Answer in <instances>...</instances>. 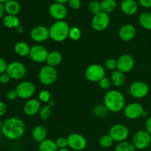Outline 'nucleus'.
<instances>
[{
	"instance_id": "nucleus-44",
	"label": "nucleus",
	"mask_w": 151,
	"mask_h": 151,
	"mask_svg": "<svg viewBox=\"0 0 151 151\" xmlns=\"http://www.w3.org/2000/svg\"><path fill=\"white\" fill-rule=\"evenodd\" d=\"M7 106L5 103L2 101H0V117L4 116L7 112Z\"/></svg>"
},
{
	"instance_id": "nucleus-53",
	"label": "nucleus",
	"mask_w": 151,
	"mask_h": 151,
	"mask_svg": "<svg viewBox=\"0 0 151 151\" xmlns=\"http://www.w3.org/2000/svg\"><path fill=\"white\" fill-rule=\"evenodd\" d=\"M150 144H151V135H150Z\"/></svg>"
},
{
	"instance_id": "nucleus-41",
	"label": "nucleus",
	"mask_w": 151,
	"mask_h": 151,
	"mask_svg": "<svg viewBox=\"0 0 151 151\" xmlns=\"http://www.w3.org/2000/svg\"><path fill=\"white\" fill-rule=\"evenodd\" d=\"M6 97L10 101H14V100H16L18 98V94L16 89H12L7 91V94H6Z\"/></svg>"
},
{
	"instance_id": "nucleus-12",
	"label": "nucleus",
	"mask_w": 151,
	"mask_h": 151,
	"mask_svg": "<svg viewBox=\"0 0 151 151\" xmlns=\"http://www.w3.org/2000/svg\"><path fill=\"white\" fill-rule=\"evenodd\" d=\"M68 147L75 151L83 150L87 146V140L80 134L73 133L68 136Z\"/></svg>"
},
{
	"instance_id": "nucleus-49",
	"label": "nucleus",
	"mask_w": 151,
	"mask_h": 151,
	"mask_svg": "<svg viewBox=\"0 0 151 151\" xmlns=\"http://www.w3.org/2000/svg\"><path fill=\"white\" fill-rule=\"evenodd\" d=\"M55 2H58V3H60V4H65L66 2L69 1V0H54Z\"/></svg>"
},
{
	"instance_id": "nucleus-10",
	"label": "nucleus",
	"mask_w": 151,
	"mask_h": 151,
	"mask_svg": "<svg viewBox=\"0 0 151 151\" xmlns=\"http://www.w3.org/2000/svg\"><path fill=\"white\" fill-rule=\"evenodd\" d=\"M49 52L47 49L41 44H35L30 47L29 57L32 61L38 63L46 62Z\"/></svg>"
},
{
	"instance_id": "nucleus-5",
	"label": "nucleus",
	"mask_w": 151,
	"mask_h": 151,
	"mask_svg": "<svg viewBox=\"0 0 151 151\" xmlns=\"http://www.w3.org/2000/svg\"><path fill=\"white\" fill-rule=\"evenodd\" d=\"M85 77L90 82H99L106 77V70L102 65L98 63L91 64L85 71Z\"/></svg>"
},
{
	"instance_id": "nucleus-17",
	"label": "nucleus",
	"mask_w": 151,
	"mask_h": 151,
	"mask_svg": "<svg viewBox=\"0 0 151 151\" xmlns=\"http://www.w3.org/2000/svg\"><path fill=\"white\" fill-rule=\"evenodd\" d=\"M135 65L134 58L129 54H124L117 59V70L124 74L129 72L134 69Z\"/></svg>"
},
{
	"instance_id": "nucleus-21",
	"label": "nucleus",
	"mask_w": 151,
	"mask_h": 151,
	"mask_svg": "<svg viewBox=\"0 0 151 151\" xmlns=\"http://www.w3.org/2000/svg\"><path fill=\"white\" fill-rule=\"evenodd\" d=\"M47 130L42 125H37L32 131V138L35 142L41 143L43 141L47 139Z\"/></svg>"
},
{
	"instance_id": "nucleus-27",
	"label": "nucleus",
	"mask_w": 151,
	"mask_h": 151,
	"mask_svg": "<svg viewBox=\"0 0 151 151\" xmlns=\"http://www.w3.org/2000/svg\"><path fill=\"white\" fill-rule=\"evenodd\" d=\"M101 11L106 13H110L114 11L117 7L116 0H103L100 2Z\"/></svg>"
},
{
	"instance_id": "nucleus-1",
	"label": "nucleus",
	"mask_w": 151,
	"mask_h": 151,
	"mask_svg": "<svg viewBox=\"0 0 151 151\" xmlns=\"http://www.w3.org/2000/svg\"><path fill=\"white\" fill-rule=\"evenodd\" d=\"M25 125L22 119L16 116L10 117L2 123L1 133L10 140L20 139L24 134Z\"/></svg>"
},
{
	"instance_id": "nucleus-46",
	"label": "nucleus",
	"mask_w": 151,
	"mask_h": 151,
	"mask_svg": "<svg viewBox=\"0 0 151 151\" xmlns=\"http://www.w3.org/2000/svg\"><path fill=\"white\" fill-rule=\"evenodd\" d=\"M145 131L151 135V116L147 119L145 122Z\"/></svg>"
},
{
	"instance_id": "nucleus-33",
	"label": "nucleus",
	"mask_w": 151,
	"mask_h": 151,
	"mask_svg": "<svg viewBox=\"0 0 151 151\" xmlns=\"http://www.w3.org/2000/svg\"><path fill=\"white\" fill-rule=\"evenodd\" d=\"M114 140L111 137V136L109 134H106V135H103V137H101V138L100 139V145L103 148H109V147H111V145H113Z\"/></svg>"
},
{
	"instance_id": "nucleus-30",
	"label": "nucleus",
	"mask_w": 151,
	"mask_h": 151,
	"mask_svg": "<svg viewBox=\"0 0 151 151\" xmlns=\"http://www.w3.org/2000/svg\"><path fill=\"white\" fill-rule=\"evenodd\" d=\"M109 109L106 108L104 104H98L95 106V107L93 109V113L98 118H104L109 114Z\"/></svg>"
},
{
	"instance_id": "nucleus-9",
	"label": "nucleus",
	"mask_w": 151,
	"mask_h": 151,
	"mask_svg": "<svg viewBox=\"0 0 151 151\" xmlns=\"http://www.w3.org/2000/svg\"><path fill=\"white\" fill-rule=\"evenodd\" d=\"M109 134L113 139L114 142H122L126 141L129 135V130L122 124H116L111 126L109 130Z\"/></svg>"
},
{
	"instance_id": "nucleus-43",
	"label": "nucleus",
	"mask_w": 151,
	"mask_h": 151,
	"mask_svg": "<svg viewBox=\"0 0 151 151\" xmlns=\"http://www.w3.org/2000/svg\"><path fill=\"white\" fill-rule=\"evenodd\" d=\"M11 80L10 77L9 76L7 72H4V73L1 74L0 75V83L2 84H7L10 82V81Z\"/></svg>"
},
{
	"instance_id": "nucleus-20",
	"label": "nucleus",
	"mask_w": 151,
	"mask_h": 151,
	"mask_svg": "<svg viewBox=\"0 0 151 151\" xmlns=\"http://www.w3.org/2000/svg\"><path fill=\"white\" fill-rule=\"evenodd\" d=\"M121 10L128 16H133L138 11V3L135 0H122L120 4Z\"/></svg>"
},
{
	"instance_id": "nucleus-19",
	"label": "nucleus",
	"mask_w": 151,
	"mask_h": 151,
	"mask_svg": "<svg viewBox=\"0 0 151 151\" xmlns=\"http://www.w3.org/2000/svg\"><path fill=\"white\" fill-rule=\"evenodd\" d=\"M137 33V30L134 25L126 24L119 29V36L121 40L124 41H130L134 38Z\"/></svg>"
},
{
	"instance_id": "nucleus-48",
	"label": "nucleus",
	"mask_w": 151,
	"mask_h": 151,
	"mask_svg": "<svg viewBox=\"0 0 151 151\" xmlns=\"http://www.w3.org/2000/svg\"><path fill=\"white\" fill-rule=\"evenodd\" d=\"M16 29V31L19 32V33H22V32H24V27L21 24L19 25V26Z\"/></svg>"
},
{
	"instance_id": "nucleus-45",
	"label": "nucleus",
	"mask_w": 151,
	"mask_h": 151,
	"mask_svg": "<svg viewBox=\"0 0 151 151\" xmlns=\"http://www.w3.org/2000/svg\"><path fill=\"white\" fill-rule=\"evenodd\" d=\"M138 1L142 7L146 8L151 7V0H138Z\"/></svg>"
},
{
	"instance_id": "nucleus-6",
	"label": "nucleus",
	"mask_w": 151,
	"mask_h": 151,
	"mask_svg": "<svg viewBox=\"0 0 151 151\" xmlns=\"http://www.w3.org/2000/svg\"><path fill=\"white\" fill-rule=\"evenodd\" d=\"M7 72L13 80H22L26 76L27 69L26 66L19 61H13L8 63L7 69Z\"/></svg>"
},
{
	"instance_id": "nucleus-3",
	"label": "nucleus",
	"mask_w": 151,
	"mask_h": 151,
	"mask_svg": "<svg viewBox=\"0 0 151 151\" xmlns=\"http://www.w3.org/2000/svg\"><path fill=\"white\" fill-rule=\"evenodd\" d=\"M69 24L64 20L56 21L49 28L50 38L55 42H63L69 37Z\"/></svg>"
},
{
	"instance_id": "nucleus-51",
	"label": "nucleus",
	"mask_w": 151,
	"mask_h": 151,
	"mask_svg": "<svg viewBox=\"0 0 151 151\" xmlns=\"http://www.w3.org/2000/svg\"><path fill=\"white\" fill-rule=\"evenodd\" d=\"M8 1H10V0H0V3H1V4H4V3H6Z\"/></svg>"
},
{
	"instance_id": "nucleus-34",
	"label": "nucleus",
	"mask_w": 151,
	"mask_h": 151,
	"mask_svg": "<svg viewBox=\"0 0 151 151\" xmlns=\"http://www.w3.org/2000/svg\"><path fill=\"white\" fill-rule=\"evenodd\" d=\"M82 32L80 28L78 27H70L69 32V37L72 41H78L81 38Z\"/></svg>"
},
{
	"instance_id": "nucleus-15",
	"label": "nucleus",
	"mask_w": 151,
	"mask_h": 151,
	"mask_svg": "<svg viewBox=\"0 0 151 151\" xmlns=\"http://www.w3.org/2000/svg\"><path fill=\"white\" fill-rule=\"evenodd\" d=\"M30 38L35 42H44L50 38L49 28L44 25H38V26L34 27L30 31Z\"/></svg>"
},
{
	"instance_id": "nucleus-25",
	"label": "nucleus",
	"mask_w": 151,
	"mask_h": 151,
	"mask_svg": "<svg viewBox=\"0 0 151 151\" xmlns=\"http://www.w3.org/2000/svg\"><path fill=\"white\" fill-rule=\"evenodd\" d=\"M2 23L6 27L9 29H16L20 25V20L17 16L6 15L3 18Z\"/></svg>"
},
{
	"instance_id": "nucleus-32",
	"label": "nucleus",
	"mask_w": 151,
	"mask_h": 151,
	"mask_svg": "<svg viewBox=\"0 0 151 151\" xmlns=\"http://www.w3.org/2000/svg\"><path fill=\"white\" fill-rule=\"evenodd\" d=\"M135 150L133 143L127 141L119 142L115 147V151H135Z\"/></svg>"
},
{
	"instance_id": "nucleus-11",
	"label": "nucleus",
	"mask_w": 151,
	"mask_h": 151,
	"mask_svg": "<svg viewBox=\"0 0 151 151\" xmlns=\"http://www.w3.org/2000/svg\"><path fill=\"white\" fill-rule=\"evenodd\" d=\"M132 143L136 149L145 150L150 144V134L145 130L137 131L133 137Z\"/></svg>"
},
{
	"instance_id": "nucleus-47",
	"label": "nucleus",
	"mask_w": 151,
	"mask_h": 151,
	"mask_svg": "<svg viewBox=\"0 0 151 151\" xmlns=\"http://www.w3.org/2000/svg\"><path fill=\"white\" fill-rule=\"evenodd\" d=\"M4 13H5V11H4V4H1V3H0V19H1L2 18H4Z\"/></svg>"
},
{
	"instance_id": "nucleus-36",
	"label": "nucleus",
	"mask_w": 151,
	"mask_h": 151,
	"mask_svg": "<svg viewBox=\"0 0 151 151\" xmlns=\"http://www.w3.org/2000/svg\"><path fill=\"white\" fill-rule=\"evenodd\" d=\"M104 65L108 70L114 71L117 69V60L114 58H109L105 61Z\"/></svg>"
},
{
	"instance_id": "nucleus-2",
	"label": "nucleus",
	"mask_w": 151,
	"mask_h": 151,
	"mask_svg": "<svg viewBox=\"0 0 151 151\" xmlns=\"http://www.w3.org/2000/svg\"><path fill=\"white\" fill-rule=\"evenodd\" d=\"M104 105L109 111L119 112L125 106V97L118 90H110L105 94Z\"/></svg>"
},
{
	"instance_id": "nucleus-38",
	"label": "nucleus",
	"mask_w": 151,
	"mask_h": 151,
	"mask_svg": "<svg viewBox=\"0 0 151 151\" xmlns=\"http://www.w3.org/2000/svg\"><path fill=\"white\" fill-rule=\"evenodd\" d=\"M98 83H99V86H100V88H101L102 89H104V90L109 89L112 84L110 78H107V77H105V78H103V79L100 80Z\"/></svg>"
},
{
	"instance_id": "nucleus-40",
	"label": "nucleus",
	"mask_w": 151,
	"mask_h": 151,
	"mask_svg": "<svg viewBox=\"0 0 151 151\" xmlns=\"http://www.w3.org/2000/svg\"><path fill=\"white\" fill-rule=\"evenodd\" d=\"M68 3H69V7L72 10H78L81 8V4H82L81 0H69Z\"/></svg>"
},
{
	"instance_id": "nucleus-28",
	"label": "nucleus",
	"mask_w": 151,
	"mask_h": 151,
	"mask_svg": "<svg viewBox=\"0 0 151 151\" xmlns=\"http://www.w3.org/2000/svg\"><path fill=\"white\" fill-rule=\"evenodd\" d=\"M139 22L141 26L147 30H151V13L143 12L139 17Z\"/></svg>"
},
{
	"instance_id": "nucleus-22",
	"label": "nucleus",
	"mask_w": 151,
	"mask_h": 151,
	"mask_svg": "<svg viewBox=\"0 0 151 151\" xmlns=\"http://www.w3.org/2000/svg\"><path fill=\"white\" fill-rule=\"evenodd\" d=\"M4 11L7 15L17 16L21 10L20 4L16 0H10L4 4Z\"/></svg>"
},
{
	"instance_id": "nucleus-37",
	"label": "nucleus",
	"mask_w": 151,
	"mask_h": 151,
	"mask_svg": "<svg viewBox=\"0 0 151 151\" xmlns=\"http://www.w3.org/2000/svg\"><path fill=\"white\" fill-rule=\"evenodd\" d=\"M38 100L42 103H50L51 100V94L48 90H42L38 94Z\"/></svg>"
},
{
	"instance_id": "nucleus-50",
	"label": "nucleus",
	"mask_w": 151,
	"mask_h": 151,
	"mask_svg": "<svg viewBox=\"0 0 151 151\" xmlns=\"http://www.w3.org/2000/svg\"><path fill=\"white\" fill-rule=\"evenodd\" d=\"M58 151H70L68 147H66V148H61V149H58Z\"/></svg>"
},
{
	"instance_id": "nucleus-7",
	"label": "nucleus",
	"mask_w": 151,
	"mask_h": 151,
	"mask_svg": "<svg viewBox=\"0 0 151 151\" xmlns=\"http://www.w3.org/2000/svg\"><path fill=\"white\" fill-rule=\"evenodd\" d=\"M110 16L108 13L100 11L94 15L91 19V24L93 29L97 32H102L108 28L110 24Z\"/></svg>"
},
{
	"instance_id": "nucleus-16",
	"label": "nucleus",
	"mask_w": 151,
	"mask_h": 151,
	"mask_svg": "<svg viewBox=\"0 0 151 151\" xmlns=\"http://www.w3.org/2000/svg\"><path fill=\"white\" fill-rule=\"evenodd\" d=\"M144 111V108L139 103H130L124 108V114L129 119H137L141 117Z\"/></svg>"
},
{
	"instance_id": "nucleus-8",
	"label": "nucleus",
	"mask_w": 151,
	"mask_h": 151,
	"mask_svg": "<svg viewBox=\"0 0 151 151\" xmlns=\"http://www.w3.org/2000/svg\"><path fill=\"white\" fill-rule=\"evenodd\" d=\"M18 97L23 100H29L35 92V86L30 81H23L17 85L16 88Z\"/></svg>"
},
{
	"instance_id": "nucleus-24",
	"label": "nucleus",
	"mask_w": 151,
	"mask_h": 151,
	"mask_svg": "<svg viewBox=\"0 0 151 151\" xmlns=\"http://www.w3.org/2000/svg\"><path fill=\"white\" fill-rule=\"evenodd\" d=\"M30 47L27 43L24 41H19L14 46V52L16 55L21 57L29 56Z\"/></svg>"
},
{
	"instance_id": "nucleus-13",
	"label": "nucleus",
	"mask_w": 151,
	"mask_h": 151,
	"mask_svg": "<svg viewBox=\"0 0 151 151\" xmlns=\"http://www.w3.org/2000/svg\"><path fill=\"white\" fill-rule=\"evenodd\" d=\"M129 91L133 97L141 99L147 95L149 92V86L143 81H135L130 86Z\"/></svg>"
},
{
	"instance_id": "nucleus-29",
	"label": "nucleus",
	"mask_w": 151,
	"mask_h": 151,
	"mask_svg": "<svg viewBox=\"0 0 151 151\" xmlns=\"http://www.w3.org/2000/svg\"><path fill=\"white\" fill-rule=\"evenodd\" d=\"M39 151H58L57 145L55 144V142L52 141L50 139H47L44 141L39 144Z\"/></svg>"
},
{
	"instance_id": "nucleus-42",
	"label": "nucleus",
	"mask_w": 151,
	"mask_h": 151,
	"mask_svg": "<svg viewBox=\"0 0 151 151\" xmlns=\"http://www.w3.org/2000/svg\"><path fill=\"white\" fill-rule=\"evenodd\" d=\"M8 63L3 58L0 57V75L7 72Z\"/></svg>"
},
{
	"instance_id": "nucleus-26",
	"label": "nucleus",
	"mask_w": 151,
	"mask_h": 151,
	"mask_svg": "<svg viewBox=\"0 0 151 151\" xmlns=\"http://www.w3.org/2000/svg\"><path fill=\"white\" fill-rule=\"evenodd\" d=\"M111 81L112 84L116 87L122 86L125 82V74L117 69L113 71L111 76Z\"/></svg>"
},
{
	"instance_id": "nucleus-23",
	"label": "nucleus",
	"mask_w": 151,
	"mask_h": 151,
	"mask_svg": "<svg viewBox=\"0 0 151 151\" xmlns=\"http://www.w3.org/2000/svg\"><path fill=\"white\" fill-rule=\"evenodd\" d=\"M62 61V55L61 53L57 50L50 52L47 56L46 62L47 65L55 68V66H58Z\"/></svg>"
},
{
	"instance_id": "nucleus-35",
	"label": "nucleus",
	"mask_w": 151,
	"mask_h": 151,
	"mask_svg": "<svg viewBox=\"0 0 151 151\" xmlns=\"http://www.w3.org/2000/svg\"><path fill=\"white\" fill-rule=\"evenodd\" d=\"M88 10H89V11L93 15H95L97 13H100L101 11L100 2H99L97 0H92V1H91L89 4H88Z\"/></svg>"
},
{
	"instance_id": "nucleus-31",
	"label": "nucleus",
	"mask_w": 151,
	"mask_h": 151,
	"mask_svg": "<svg viewBox=\"0 0 151 151\" xmlns=\"http://www.w3.org/2000/svg\"><path fill=\"white\" fill-rule=\"evenodd\" d=\"M38 114L41 120L46 121L49 119L52 114V106L49 104L42 106Z\"/></svg>"
},
{
	"instance_id": "nucleus-4",
	"label": "nucleus",
	"mask_w": 151,
	"mask_h": 151,
	"mask_svg": "<svg viewBox=\"0 0 151 151\" xmlns=\"http://www.w3.org/2000/svg\"><path fill=\"white\" fill-rule=\"evenodd\" d=\"M57 78L58 72L55 68L48 65L41 67L38 72V80L43 85H52L55 82Z\"/></svg>"
},
{
	"instance_id": "nucleus-14",
	"label": "nucleus",
	"mask_w": 151,
	"mask_h": 151,
	"mask_svg": "<svg viewBox=\"0 0 151 151\" xmlns=\"http://www.w3.org/2000/svg\"><path fill=\"white\" fill-rule=\"evenodd\" d=\"M49 13L52 19L57 21H63L68 15V10L65 4L53 2L49 7Z\"/></svg>"
},
{
	"instance_id": "nucleus-52",
	"label": "nucleus",
	"mask_w": 151,
	"mask_h": 151,
	"mask_svg": "<svg viewBox=\"0 0 151 151\" xmlns=\"http://www.w3.org/2000/svg\"><path fill=\"white\" fill-rule=\"evenodd\" d=\"M2 123H3V122H1V119H0V131H1V128H2Z\"/></svg>"
},
{
	"instance_id": "nucleus-18",
	"label": "nucleus",
	"mask_w": 151,
	"mask_h": 151,
	"mask_svg": "<svg viewBox=\"0 0 151 151\" xmlns=\"http://www.w3.org/2000/svg\"><path fill=\"white\" fill-rule=\"evenodd\" d=\"M41 109V102L39 101V100L29 99L24 105L23 111L26 115L32 116L39 113Z\"/></svg>"
},
{
	"instance_id": "nucleus-39",
	"label": "nucleus",
	"mask_w": 151,
	"mask_h": 151,
	"mask_svg": "<svg viewBox=\"0 0 151 151\" xmlns=\"http://www.w3.org/2000/svg\"><path fill=\"white\" fill-rule=\"evenodd\" d=\"M55 142V144L58 149L66 148V147H68L67 138H65V137H59Z\"/></svg>"
}]
</instances>
